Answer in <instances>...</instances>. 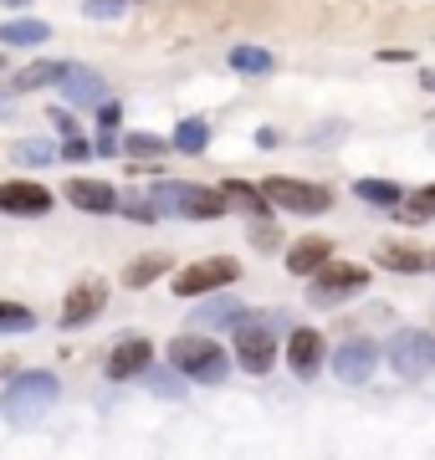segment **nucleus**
<instances>
[{
  "label": "nucleus",
  "mask_w": 435,
  "mask_h": 460,
  "mask_svg": "<svg viewBox=\"0 0 435 460\" xmlns=\"http://www.w3.org/2000/svg\"><path fill=\"white\" fill-rule=\"evenodd\" d=\"M57 394H62L57 374H47V368H31V374H21L16 384L5 389L0 410H5V420H11V425H31V420H41V414L57 404Z\"/></svg>",
  "instance_id": "obj_1"
},
{
  "label": "nucleus",
  "mask_w": 435,
  "mask_h": 460,
  "mask_svg": "<svg viewBox=\"0 0 435 460\" xmlns=\"http://www.w3.org/2000/svg\"><path fill=\"white\" fill-rule=\"evenodd\" d=\"M169 363L180 368L190 384H220V378L231 374V358H226V348L210 343V338H174L169 343Z\"/></svg>",
  "instance_id": "obj_2"
},
{
  "label": "nucleus",
  "mask_w": 435,
  "mask_h": 460,
  "mask_svg": "<svg viewBox=\"0 0 435 460\" xmlns=\"http://www.w3.org/2000/svg\"><path fill=\"white\" fill-rule=\"evenodd\" d=\"M389 368L404 378V384H420V378L435 368V338L420 328H400L389 338Z\"/></svg>",
  "instance_id": "obj_3"
},
{
  "label": "nucleus",
  "mask_w": 435,
  "mask_h": 460,
  "mask_svg": "<svg viewBox=\"0 0 435 460\" xmlns=\"http://www.w3.org/2000/svg\"><path fill=\"white\" fill-rule=\"evenodd\" d=\"M368 287V271L364 266H349V261H323L313 271V296L307 302H318V307H338V302H349L353 292H364Z\"/></svg>",
  "instance_id": "obj_4"
},
{
  "label": "nucleus",
  "mask_w": 435,
  "mask_h": 460,
  "mask_svg": "<svg viewBox=\"0 0 435 460\" xmlns=\"http://www.w3.org/2000/svg\"><path fill=\"white\" fill-rule=\"evenodd\" d=\"M235 358H241L246 374H271V363H277V343H271V328L262 323V317H252V323H241V328H235Z\"/></svg>",
  "instance_id": "obj_5"
},
{
  "label": "nucleus",
  "mask_w": 435,
  "mask_h": 460,
  "mask_svg": "<svg viewBox=\"0 0 435 460\" xmlns=\"http://www.w3.org/2000/svg\"><path fill=\"white\" fill-rule=\"evenodd\" d=\"M262 195L282 210H297V215H313V210H328L333 195L323 184H302V180H262Z\"/></svg>",
  "instance_id": "obj_6"
},
{
  "label": "nucleus",
  "mask_w": 435,
  "mask_h": 460,
  "mask_svg": "<svg viewBox=\"0 0 435 460\" xmlns=\"http://www.w3.org/2000/svg\"><path fill=\"white\" fill-rule=\"evenodd\" d=\"M235 277H241V266L226 261V256L195 261V266H184L180 277H174V296H205V292H216V287H231Z\"/></svg>",
  "instance_id": "obj_7"
},
{
  "label": "nucleus",
  "mask_w": 435,
  "mask_h": 460,
  "mask_svg": "<svg viewBox=\"0 0 435 460\" xmlns=\"http://www.w3.org/2000/svg\"><path fill=\"white\" fill-rule=\"evenodd\" d=\"M102 302H108V281H83V287H72L67 302H62V328H83L93 317L102 313Z\"/></svg>",
  "instance_id": "obj_8"
},
{
  "label": "nucleus",
  "mask_w": 435,
  "mask_h": 460,
  "mask_svg": "<svg viewBox=\"0 0 435 460\" xmlns=\"http://www.w3.org/2000/svg\"><path fill=\"white\" fill-rule=\"evenodd\" d=\"M374 363H379L374 343H364V338H353V343H343V348L333 353V374H338V384H368V374H374Z\"/></svg>",
  "instance_id": "obj_9"
},
{
  "label": "nucleus",
  "mask_w": 435,
  "mask_h": 460,
  "mask_svg": "<svg viewBox=\"0 0 435 460\" xmlns=\"http://www.w3.org/2000/svg\"><path fill=\"white\" fill-rule=\"evenodd\" d=\"M0 210L5 215H47L51 210V195L31 180H5L0 184Z\"/></svg>",
  "instance_id": "obj_10"
},
{
  "label": "nucleus",
  "mask_w": 435,
  "mask_h": 460,
  "mask_svg": "<svg viewBox=\"0 0 435 460\" xmlns=\"http://www.w3.org/2000/svg\"><path fill=\"white\" fill-rule=\"evenodd\" d=\"M62 98H67L72 108H98V102L108 98V87H102V77L93 66H67V72H62Z\"/></svg>",
  "instance_id": "obj_11"
},
{
  "label": "nucleus",
  "mask_w": 435,
  "mask_h": 460,
  "mask_svg": "<svg viewBox=\"0 0 435 460\" xmlns=\"http://www.w3.org/2000/svg\"><path fill=\"white\" fill-rule=\"evenodd\" d=\"M154 363V348L144 343V338H123V343L108 353V378H134V374H144Z\"/></svg>",
  "instance_id": "obj_12"
},
{
  "label": "nucleus",
  "mask_w": 435,
  "mask_h": 460,
  "mask_svg": "<svg viewBox=\"0 0 435 460\" xmlns=\"http://www.w3.org/2000/svg\"><path fill=\"white\" fill-rule=\"evenodd\" d=\"M67 199L77 210H93V215H113L118 210V190L102 180H72L67 184Z\"/></svg>",
  "instance_id": "obj_13"
},
{
  "label": "nucleus",
  "mask_w": 435,
  "mask_h": 460,
  "mask_svg": "<svg viewBox=\"0 0 435 460\" xmlns=\"http://www.w3.org/2000/svg\"><path fill=\"white\" fill-rule=\"evenodd\" d=\"M287 363H292V374L307 384V378L323 368V338H318V332H292V343H287Z\"/></svg>",
  "instance_id": "obj_14"
},
{
  "label": "nucleus",
  "mask_w": 435,
  "mask_h": 460,
  "mask_svg": "<svg viewBox=\"0 0 435 460\" xmlns=\"http://www.w3.org/2000/svg\"><path fill=\"white\" fill-rule=\"evenodd\" d=\"M180 215H190V220H220L226 215V195L220 190H200V184H184Z\"/></svg>",
  "instance_id": "obj_15"
},
{
  "label": "nucleus",
  "mask_w": 435,
  "mask_h": 460,
  "mask_svg": "<svg viewBox=\"0 0 435 460\" xmlns=\"http://www.w3.org/2000/svg\"><path fill=\"white\" fill-rule=\"evenodd\" d=\"M328 256H333V246H328L323 235H307V241H297V246L287 251V271H292V277H313Z\"/></svg>",
  "instance_id": "obj_16"
},
{
  "label": "nucleus",
  "mask_w": 435,
  "mask_h": 460,
  "mask_svg": "<svg viewBox=\"0 0 435 460\" xmlns=\"http://www.w3.org/2000/svg\"><path fill=\"white\" fill-rule=\"evenodd\" d=\"M220 195H226V205H235V210H246L252 220H267V205H271V199L262 195V190H252V184L226 180V184H220Z\"/></svg>",
  "instance_id": "obj_17"
},
{
  "label": "nucleus",
  "mask_w": 435,
  "mask_h": 460,
  "mask_svg": "<svg viewBox=\"0 0 435 460\" xmlns=\"http://www.w3.org/2000/svg\"><path fill=\"white\" fill-rule=\"evenodd\" d=\"M195 323H200V328H241V323H252V313H246L241 302H210V307L195 313Z\"/></svg>",
  "instance_id": "obj_18"
},
{
  "label": "nucleus",
  "mask_w": 435,
  "mask_h": 460,
  "mask_svg": "<svg viewBox=\"0 0 435 460\" xmlns=\"http://www.w3.org/2000/svg\"><path fill=\"white\" fill-rule=\"evenodd\" d=\"M47 36H51L47 21H5V26H0V41H5V47H41Z\"/></svg>",
  "instance_id": "obj_19"
},
{
  "label": "nucleus",
  "mask_w": 435,
  "mask_h": 460,
  "mask_svg": "<svg viewBox=\"0 0 435 460\" xmlns=\"http://www.w3.org/2000/svg\"><path fill=\"white\" fill-rule=\"evenodd\" d=\"M205 144H210L205 118H184L180 128H174V148H180V154H205Z\"/></svg>",
  "instance_id": "obj_20"
},
{
  "label": "nucleus",
  "mask_w": 435,
  "mask_h": 460,
  "mask_svg": "<svg viewBox=\"0 0 435 460\" xmlns=\"http://www.w3.org/2000/svg\"><path fill=\"white\" fill-rule=\"evenodd\" d=\"M379 261H385L389 271H431V256H425V251H410V246H385Z\"/></svg>",
  "instance_id": "obj_21"
},
{
  "label": "nucleus",
  "mask_w": 435,
  "mask_h": 460,
  "mask_svg": "<svg viewBox=\"0 0 435 460\" xmlns=\"http://www.w3.org/2000/svg\"><path fill=\"white\" fill-rule=\"evenodd\" d=\"M62 72H67V62H36L16 77V87L21 93H36V87H47V83H62Z\"/></svg>",
  "instance_id": "obj_22"
},
{
  "label": "nucleus",
  "mask_w": 435,
  "mask_h": 460,
  "mask_svg": "<svg viewBox=\"0 0 435 460\" xmlns=\"http://www.w3.org/2000/svg\"><path fill=\"white\" fill-rule=\"evenodd\" d=\"M353 195L368 199V205H400V184H389V180H353Z\"/></svg>",
  "instance_id": "obj_23"
},
{
  "label": "nucleus",
  "mask_w": 435,
  "mask_h": 460,
  "mask_svg": "<svg viewBox=\"0 0 435 460\" xmlns=\"http://www.w3.org/2000/svg\"><path fill=\"white\" fill-rule=\"evenodd\" d=\"M164 271H169V256H138V261L123 271V281H129V287H149V281H159Z\"/></svg>",
  "instance_id": "obj_24"
},
{
  "label": "nucleus",
  "mask_w": 435,
  "mask_h": 460,
  "mask_svg": "<svg viewBox=\"0 0 435 460\" xmlns=\"http://www.w3.org/2000/svg\"><path fill=\"white\" fill-rule=\"evenodd\" d=\"M180 378H184L180 368H174V374H169V368H154V363L144 368V384H149V394H159V399H180L184 394Z\"/></svg>",
  "instance_id": "obj_25"
},
{
  "label": "nucleus",
  "mask_w": 435,
  "mask_h": 460,
  "mask_svg": "<svg viewBox=\"0 0 435 460\" xmlns=\"http://www.w3.org/2000/svg\"><path fill=\"white\" fill-rule=\"evenodd\" d=\"M231 66H235V72H246V77H262V72H271V51H262V47H231Z\"/></svg>",
  "instance_id": "obj_26"
},
{
  "label": "nucleus",
  "mask_w": 435,
  "mask_h": 460,
  "mask_svg": "<svg viewBox=\"0 0 435 460\" xmlns=\"http://www.w3.org/2000/svg\"><path fill=\"white\" fill-rule=\"evenodd\" d=\"M36 328V313L21 307V302H0V332H31Z\"/></svg>",
  "instance_id": "obj_27"
},
{
  "label": "nucleus",
  "mask_w": 435,
  "mask_h": 460,
  "mask_svg": "<svg viewBox=\"0 0 435 460\" xmlns=\"http://www.w3.org/2000/svg\"><path fill=\"white\" fill-rule=\"evenodd\" d=\"M118 210H129V220H144V226H154V220H159V205H154L149 195H129V199H118Z\"/></svg>",
  "instance_id": "obj_28"
},
{
  "label": "nucleus",
  "mask_w": 435,
  "mask_h": 460,
  "mask_svg": "<svg viewBox=\"0 0 435 460\" xmlns=\"http://www.w3.org/2000/svg\"><path fill=\"white\" fill-rule=\"evenodd\" d=\"M129 154H134V159H154V154H164V144H159V138H154V133H129Z\"/></svg>",
  "instance_id": "obj_29"
},
{
  "label": "nucleus",
  "mask_w": 435,
  "mask_h": 460,
  "mask_svg": "<svg viewBox=\"0 0 435 460\" xmlns=\"http://www.w3.org/2000/svg\"><path fill=\"white\" fill-rule=\"evenodd\" d=\"M410 215H415V220H431V215H435V184H431V190H420V195L410 199Z\"/></svg>",
  "instance_id": "obj_30"
},
{
  "label": "nucleus",
  "mask_w": 435,
  "mask_h": 460,
  "mask_svg": "<svg viewBox=\"0 0 435 460\" xmlns=\"http://www.w3.org/2000/svg\"><path fill=\"white\" fill-rule=\"evenodd\" d=\"M16 159H21V164H47L51 148H47V144H21V148H16Z\"/></svg>",
  "instance_id": "obj_31"
},
{
  "label": "nucleus",
  "mask_w": 435,
  "mask_h": 460,
  "mask_svg": "<svg viewBox=\"0 0 435 460\" xmlns=\"http://www.w3.org/2000/svg\"><path fill=\"white\" fill-rule=\"evenodd\" d=\"M123 11V0H87V16L93 21H108V16H118Z\"/></svg>",
  "instance_id": "obj_32"
},
{
  "label": "nucleus",
  "mask_w": 435,
  "mask_h": 460,
  "mask_svg": "<svg viewBox=\"0 0 435 460\" xmlns=\"http://www.w3.org/2000/svg\"><path fill=\"white\" fill-rule=\"evenodd\" d=\"M62 154H67L72 164H83V159H87V154H93V148L83 144V133H67V144H62Z\"/></svg>",
  "instance_id": "obj_33"
},
{
  "label": "nucleus",
  "mask_w": 435,
  "mask_h": 460,
  "mask_svg": "<svg viewBox=\"0 0 435 460\" xmlns=\"http://www.w3.org/2000/svg\"><path fill=\"white\" fill-rule=\"evenodd\" d=\"M118 148H123V144H118V138H113V128H102V138H98V144H93V154H102V159H113Z\"/></svg>",
  "instance_id": "obj_34"
},
{
  "label": "nucleus",
  "mask_w": 435,
  "mask_h": 460,
  "mask_svg": "<svg viewBox=\"0 0 435 460\" xmlns=\"http://www.w3.org/2000/svg\"><path fill=\"white\" fill-rule=\"evenodd\" d=\"M118 113H123L118 102H98V123L102 128H118Z\"/></svg>",
  "instance_id": "obj_35"
},
{
  "label": "nucleus",
  "mask_w": 435,
  "mask_h": 460,
  "mask_svg": "<svg viewBox=\"0 0 435 460\" xmlns=\"http://www.w3.org/2000/svg\"><path fill=\"white\" fill-rule=\"evenodd\" d=\"M51 123H57L62 133H77V123H72V113H67V108H51Z\"/></svg>",
  "instance_id": "obj_36"
},
{
  "label": "nucleus",
  "mask_w": 435,
  "mask_h": 460,
  "mask_svg": "<svg viewBox=\"0 0 435 460\" xmlns=\"http://www.w3.org/2000/svg\"><path fill=\"white\" fill-rule=\"evenodd\" d=\"M431 271H435V251H431Z\"/></svg>",
  "instance_id": "obj_37"
},
{
  "label": "nucleus",
  "mask_w": 435,
  "mask_h": 460,
  "mask_svg": "<svg viewBox=\"0 0 435 460\" xmlns=\"http://www.w3.org/2000/svg\"><path fill=\"white\" fill-rule=\"evenodd\" d=\"M11 5H21V0H11Z\"/></svg>",
  "instance_id": "obj_38"
}]
</instances>
